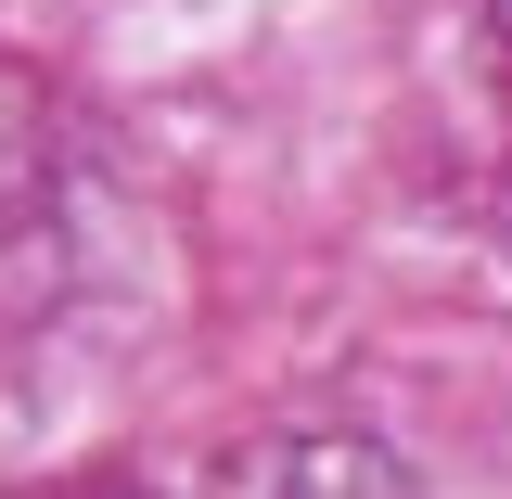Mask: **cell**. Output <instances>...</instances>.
<instances>
[{"instance_id":"2","label":"cell","mask_w":512,"mask_h":499,"mask_svg":"<svg viewBox=\"0 0 512 499\" xmlns=\"http://www.w3.org/2000/svg\"><path fill=\"white\" fill-rule=\"evenodd\" d=\"M487 77H500V103H512V0H487Z\"/></svg>"},{"instance_id":"1","label":"cell","mask_w":512,"mask_h":499,"mask_svg":"<svg viewBox=\"0 0 512 499\" xmlns=\"http://www.w3.org/2000/svg\"><path fill=\"white\" fill-rule=\"evenodd\" d=\"M244 499H410V474L384 448H359V436H295V448H269L244 474Z\"/></svg>"},{"instance_id":"3","label":"cell","mask_w":512,"mask_h":499,"mask_svg":"<svg viewBox=\"0 0 512 499\" xmlns=\"http://www.w3.org/2000/svg\"><path fill=\"white\" fill-rule=\"evenodd\" d=\"M13 499H141L128 474H77V487H13Z\"/></svg>"}]
</instances>
